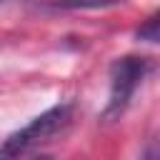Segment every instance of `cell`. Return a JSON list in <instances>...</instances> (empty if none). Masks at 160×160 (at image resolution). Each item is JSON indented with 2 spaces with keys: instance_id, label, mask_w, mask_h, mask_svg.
Masks as SVG:
<instances>
[{
  "instance_id": "1",
  "label": "cell",
  "mask_w": 160,
  "mask_h": 160,
  "mask_svg": "<svg viewBox=\"0 0 160 160\" xmlns=\"http://www.w3.org/2000/svg\"><path fill=\"white\" fill-rule=\"evenodd\" d=\"M70 120H72V105L70 102H60V105L40 112L38 118H32L25 128L15 130L0 145V158H20V155L38 150L40 145H45L52 138H58L60 132H65Z\"/></svg>"
},
{
  "instance_id": "2",
  "label": "cell",
  "mask_w": 160,
  "mask_h": 160,
  "mask_svg": "<svg viewBox=\"0 0 160 160\" xmlns=\"http://www.w3.org/2000/svg\"><path fill=\"white\" fill-rule=\"evenodd\" d=\"M148 70H150L148 58L128 55V58H120L112 62V68H110V100H108V108L102 110V120H115L128 110V105H130L138 85L148 75Z\"/></svg>"
},
{
  "instance_id": "4",
  "label": "cell",
  "mask_w": 160,
  "mask_h": 160,
  "mask_svg": "<svg viewBox=\"0 0 160 160\" xmlns=\"http://www.w3.org/2000/svg\"><path fill=\"white\" fill-rule=\"evenodd\" d=\"M138 38L148 40V42H158V15H152V18L145 20V25L138 30Z\"/></svg>"
},
{
  "instance_id": "5",
  "label": "cell",
  "mask_w": 160,
  "mask_h": 160,
  "mask_svg": "<svg viewBox=\"0 0 160 160\" xmlns=\"http://www.w3.org/2000/svg\"><path fill=\"white\" fill-rule=\"evenodd\" d=\"M2 2H5V0H0V5H2Z\"/></svg>"
},
{
  "instance_id": "3",
  "label": "cell",
  "mask_w": 160,
  "mask_h": 160,
  "mask_svg": "<svg viewBox=\"0 0 160 160\" xmlns=\"http://www.w3.org/2000/svg\"><path fill=\"white\" fill-rule=\"evenodd\" d=\"M40 5L60 8V10H98V8H110L122 0H35Z\"/></svg>"
}]
</instances>
